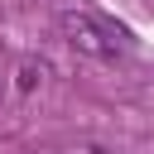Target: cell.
<instances>
[{
	"label": "cell",
	"instance_id": "cell-2",
	"mask_svg": "<svg viewBox=\"0 0 154 154\" xmlns=\"http://www.w3.org/2000/svg\"><path fill=\"white\" fill-rule=\"evenodd\" d=\"M38 77H43V63L24 58V63H19V72H14V91H19V96H29V91L38 87Z\"/></svg>",
	"mask_w": 154,
	"mask_h": 154
},
{
	"label": "cell",
	"instance_id": "cell-1",
	"mask_svg": "<svg viewBox=\"0 0 154 154\" xmlns=\"http://www.w3.org/2000/svg\"><path fill=\"white\" fill-rule=\"evenodd\" d=\"M63 34H67V43H72L77 53L101 58V63H111V58L125 48V34L111 29L106 19H96L91 10H63Z\"/></svg>",
	"mask_w": 154,
	"mask_h": 154
}]
</instances>
